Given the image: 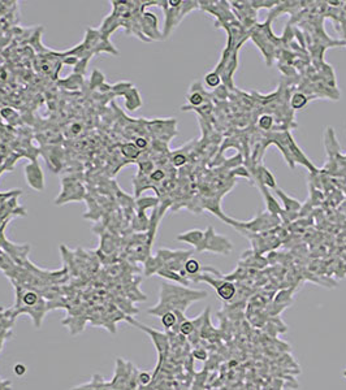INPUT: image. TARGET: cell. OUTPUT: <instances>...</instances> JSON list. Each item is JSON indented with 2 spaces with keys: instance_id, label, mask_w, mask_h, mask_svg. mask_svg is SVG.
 <instances>
[{
  "instance_id": "6da1fadb",
  "label": "cell",
  "mask_w": 346,
  "mask_h": 390,
  "mask_svg": "<svg viewBox=\"0 0 346 390\" xmlns=\"http://www.w3.org/2000/svg\"><path fill=\"white\" fill-rule=\"evenodd\" d=\"M207 297V293L204 290H194L182 285L164 284L160 287V297L157 305L153 306L149 310V313L153 316H161L167 312H182L185 313L186 310L189 309L190 305L194 302L200 301Z\"/></svg>"
},
{
  "instance_id": "7a4b0ae2",
  "label": "cell",
  "mask_w": 346,
  "mask_h": 390,
  "mask_svg": "<svg viewBox=\"0 0 346 390\" xmlns=\"http://www.w3.org/2000/svg\"><path fill=\"white\" fill-rule=\"evenodd\" d=\"M16 289V299L13 309L9 311L11 319L14 320L18 315H29L32 317L36 328H40L43 319L48 311V302L44 299L39 290L13 282Z\"/></svg>"
},
{
  "instance_id": "3957f363",
  "label": "cell",
  "mask_w": 346,
  "mask_h": 390,
  "mask_svg": "<svg viewBox=\"0 0 346 390\" xmlns=\"http://www.w3.org/2000/svg\"><path fill=\"white\" fill-rule=\"evenodd\" d=\"M126 320H128L130 324H133V325L138 326L139 329L143 330L145 333L149 334L151 338V341H153L154 346L156 348L157 359H159V360H157L156 371H155V373H154V376H156L157 372H159V369H160V367L163 365V363L165 362V359H167L168 351H169V338H168L167 334L161 333V332H159V330H155V329H153V328H150V326L143 325V324L138 323V321H136V320L133 319L132 316H128V317H126Z\"/></svg>"
},
{
  "instance_id": "277c9868",
  "label": "cell",
  "mask_w": 346,
  "mask_h": 390,
  "mask_svg": "<svg viewBox=\"0 0 346 390\" xmlns=\"http://www.w3.org/2000/svg\"><path fill=\"white\" fill-rule=\"evenodd\" d=\"M232 243L223 235L215 233L214 228L208 227L207 231L204 232V238L202 245L196 248V251H211L215 254H229L232 251Z\"/></svg>"
},
{
  "instance_id": "5b68a950",
  "label": "cell",
  "mask_w": 346,
  "mask_h": 390,
  "mask_svg": "<svg viewBox=\"0 0 346 390\" xmlns=\"http://www.w3.org/2000/svg\"><path fill=\"white\" fill-rule=\"evenodd\" d=\"M194 281H207L218 293V297L224 302H231L235 297V286L228 280H222V278H212L208 274H202L194 278Z\"/></svg>"
},
{
  "instance_id": "8992f818",
  "label": "cell",
  "mask_w": 346,
  "mask_h": 390,
  "mask_svg": "<svg viewBox=\"0 0 346 390\" xmlns=\"http://www.w3.org/2000/svg\"><path fill=\"white\" fill-rule=\"evenodd\" d=\"M26 178H28V184L32 188L37 190H42L43 189V174L40 170L39 165L34 161L33 164H28L25 168Z\"/></svg>"
},
{
  "instance_id": "52a82bcc",
  "label": "cell",
  "mask_w": 346,
  "mask_h": 390,
  "mask_svg": "<svg viewBox=\"0 0 346 390\" xmlns=\"http://www.w3.org/2000/svg\"><path fill=\"white\" fill-rule=\"evenodd\" d=\"M204 238V232L198 231V229H194V231L186 232V233L180 234L177 239L182 242H186V243H190L192 246H194L195 248L199 247L202 245Z\"/></svg>"
},
{
  "instance_id": "ba28073f",
  "label": "cell",
  "mask_w": 346,
  "mask_h": 390,
  "mask_svg": "<svg viewBox=\"0 0 346 390\" xmlns=\"http://www.w3.org/2000/svg\"><path fill=\"white\" fill-rule=\"evenodd\" d=\"M157 276L163 277V278H167V280H171L173 281V282H176V284H180L182 285V286H188V285L190 284V280L189 278H186V277L181 276L179 272H175V271H171V270H167V268H161L159 272L156 273Z\"/></svg>"
},
{
  "instance_id": "9c48e42d",
  "label": "cell",
  "mask_w": 346,
  "mask_h": 390,
  "mask_svg": "<svg viewBox=\"0 0 346 390\" xmlns=\"http://www.w3.org/2000/svg\"><path fill=\"white\" fill-rule=\"evenodd\" d=\"M276 194L280 196V198L282 199V202H284V207H285V209L288 211V212H293V211H298L301 207L300 202L298 200H296V199L290 198V196H288V195L285 194V193H282L280 189H276Z\"/></svg>"
},
{
  "instance_id": "30bf717a",
  "label": "cell",
  "mask_w": 346,
  "mask_h": 390,
  "mask_svg": "<svg viewBox=\"0 0 346 390\" xmlns=\"http://www.w3.org/2000/svg\"><path fill=\"white\" fill-rule=\"evenodd\" d=\"M184 270H185L186 274H188V277H192V278H195V276H198L200 272V270H202V267H200V263L198 262L196 259H193V258H189V259L186 260L185 262V266H184Z\"/></svg>"
},
{
  "instance_id": "8fae6325",
  "label": "cell",
  "mask_w": 346,
  "mask_h": 390,
  "mask_svg": "<svg viewBox=\"0 0 346 390\" xmlns=\"http://www.w3.org/2000/svg\"><path fill=\"white\" fill-rule=\"evenodd\" d=\"M161 324L164 326L165 329L173 330L179 323V312H167L164 315L161 316Z\"/></svg>"
},
{
  "instance_id": "7c38bea8",
  "label": "cell",
  "mask_w": 346,
  "mask_h": 390,
  "mask_svg": "<svg viewBox=\"0 0 346 390\" xmlns=\"http://www.w3.org/2000/svg\"><path fill=\"white\" fill-rule=\"evenodd\" d=\"M121 150H122V155H124L125 157H128V159H136V157H138L139 154H141L139 149L134 145V143H126V145L122 146Z\"/></svg>"
},
{
  "instance_id": "4fadbf2b",
  "label": "cell",
  "mask_w": 346,
  "mask_h": 390,
  "mask_svg": "<svg viewBox=\"0 0 346 390\" xmlns=\"http://www.w3.org/2000/svg\"><path fill=\"white\" fill-rule=\"evenodd\" d=\"M307 96L304 95L302 92H296L294 95L292 96V107L294 110H301L304 108L305 106L307 104Z\"/></svg>"
},
{
  "instance_id": "5bb4252c",
  "label": "cell",
  "mask_w": 346,
  "mask_h": 390,
  "mask_svg": "<svg viewBox=\"0 0 346 390\" xmlns=\"http://www.w3.org/2000/svg\"><path fill=\"white\" fill-rule=\"evenodd\" d=\"M188 100H189V103L192 104V107H198V106H202L204 102V96L203 94L200 91H198V90H192V92H190L189 98H188Z\"/></svg>"
},
{
  "instance_id": "9a60e30c",
  "label": "cell",
  "mask_w": 346,
  "mask_h": 390,
  "mask_svg": "<svg viewBox=\"0 0 346 390\" xmlns=\"http://www.w3.org/2000/svg\"><path fill=\"white\" fill-rule=\"evenodd\" d=\"M204 81H206L207 86H210V87H218V86L220 85L222 79H220V75H219L218 72L214 71L211 72V73H208V75H206Z\"/></svg>"
},
{
  "instance_id": "2e32d148",
  "label": "cell",
  "mask_w": 346,
  "mask_h": 390,
  "mask_svg": "<svg viewBox=\"0 0 346 390\" xmlns=\"http://www.w3.org/2000/svg\"><path fill=\"white\" fill-rule=\"evenodd\" d=\"M272 124H273V118L268 115H263V116L259 118V126L264 130H268V129L272 128Z\"/></svg>"
},
{
  "instance_id": "e0dca14e",
  "label": "cell",
  "mask_w": 346,
  "mask_h": 390,
  "mask_svg": "<svg viewBox=\"0 0 346 390\" xmlns=\"http://www.w3.org/2000/svg\"><path fill=\"white\" fill-rule=\"evenodd\" d=\"M193 356L198 360H207L208 359V352L204 349H194L193 350Z\"/></svg>"
},
{
  "instance_id": "ac0fdd59",
  "label": "cell",
  "mask_w": 346,
  "mask_h": 390,
  "mask_svg": "<svg viewBox=\"0 0 346 390\" xmlns=\"http://www.w3.org/2000/svg\"><path fill=\"white\" fill-rule=\"evenodd\" d=\"M172 161H173L176 167H181V165L186 163V156L184 154H175L173 157H172Z\"/></svg>"
},
{
  "instance_id": "d6986e66",
  "label": "cell",
  "mask_w": 346,
  "mask_h": 390,
  "mask_svg": "<svg viewBox=\"0 0 346 390\" xmlns=\"http://www.w3.org/2000/svg\"><path fill=\"white\" fill-rule=\"evenodd\" d=\"M151 381V376L147 372H141L138 375V383L141 385H147Z\"/></svg>"
},
{
  "instance_id": "ffe728a7",
  "label": "cell",
  "mask_w": 346,
  "mask_h": 390,
  "mask_svg": "<svg viewBox=\"0 0 346 390\" xmlns=\"http://www.w3.org/2000/svg\"><path fill=\"white\" fill-rule=\"evenodd\" d=\"M14 372L17 373V375H22V373H25V367L22 364H17L14 367Z\"/></svg>"
},
{
  "instance_id": "44dd1931",
  "label": "cell",
  "mask_w": 346,
  "mask_h": 390,
  "mask_svg": "<svg viewBox=\"0 0 346 390\" xmlns=\"http://www.w3.org/2000/svg\"><path fill=\"white\" fill-rule=\"evenodd\" d=\"M344 376H345V377H346V371H345V372H344Z\"/></svg>"
}]
</instances>
